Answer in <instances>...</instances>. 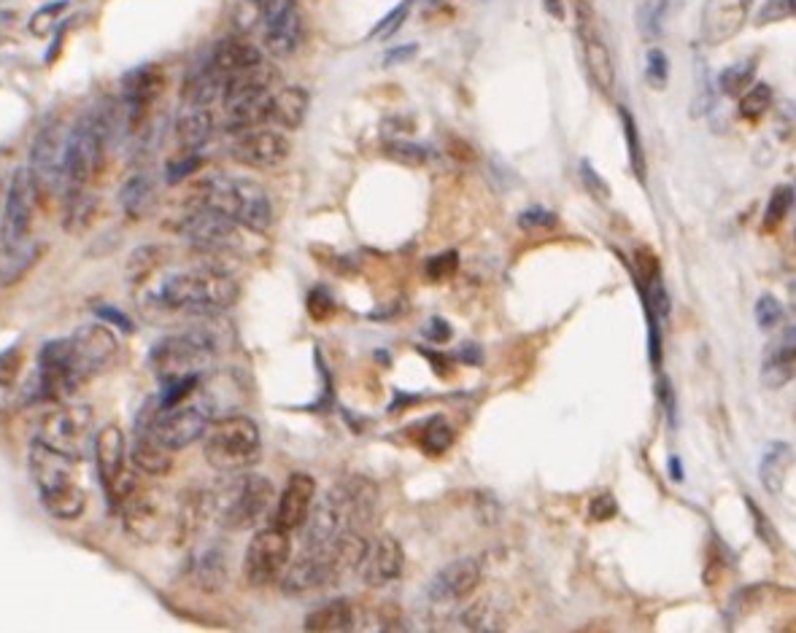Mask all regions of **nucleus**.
I'll use <instances>...</instances> for the list:
<instances>
[{
    "mask_svg": "<svg viewBox=\"0 0 796 633\" xmlns=\"http://www.w3.org/2000/svg\"><path fill=\"white\" fill-rule=\"evenodd\" d=\"M292 561V539L289 531L278 529V526H268L251 537L249 548H246L243 559V574L249 585L262 588V585L278 583L284 568Z\"/></svg>",
    "mask_w": 796,
    "mask_h": 633,
    "instance_id": "nucleus-10",
    "label": "nucleus"
},
{
    "mask_svg": "<svg viewBox=\"0 0 796 633\" xmlns=\"http://www.w3.org/2000/svg\"><path fill=\"white\" fill-rule=\"evenodd\" d=\"M303 629L311 633H346L354 631V607L349 599H332L311 609L303 620Z\"/></svg>",
    "mask_w": 796,
    "mask_h": 633,
    "instance_id": "nucleus-31",
    "label": "nucleus"
},
{
    "mask_svg": "<svg viewBox=\"0 0 796 633\" xmlns=\"http://www.w3.org/2000/svg\"><path fill=\"white\" fill-rule=\"evenodd\" d=\"M424 334H427V337H430L432 343H435V345L448 343V339H451V326H448L446 321H443V319H432L430 324L424 326Z\"/></svg>",
    "mask_w": 796,
    "mask_h": 633,
    "instance_id": "nucleus-56",
    "label": "nucleus"
},
{
    "mask_svg": "<svg viewBox=\"0 0 796 633\" xmlns=\"http://www.w3.org/2000/svg\"><path fill=\"white\" fill-rule=\"evenodd\" d=\"M618 116H622V127H624V138H626V149H629V165L635 170L637 181L646 184V151H643V140H640V130H637V122L632 116V111L626 105H618Z\"/></svg>",
    "mask_w": 796,
    "mask_h": 633,
    "instance_id": "nucleus-37",
    "label": "nucleus"
},
{
    "mask_svg": "<svg viewBox=\"0 0 796 633\" xmlns=\"http://www.w3.org/2000/svg\"><path fill=\"white\" fill-rule=\"evenodd\" d=\"M670 9H672L670 0H640L635 11L637 33H640L646 41H657L661 31H664Z\"/></svg>",
    "mask_w": 796,
    "mask_h": 633,
    "instance_id": "nucleus-34",
    "label": "nucleus"
},
{
    "mask_svg": "<svg viewBox=\"0 0 796 633\" xmlns=\"http://www.w3.org/2000/svg\"><path fill=\"white\" fill-rule=\"evenodd\" d=\"M757 321L762 330H777L783 324V304L772 295H764L757 300Z\"/></svg>",
    "mask_w": 796,
    "mask_h": 633,
    "instance_id": "nucleus-46",
    "label": "nucleus"
},
{
    "mask_svg": "<svg viewBox=\"0 0 796 633\" xmlns=\"http://www.w3.org/2000/svg\"><path fill=\"white\" fill-rule=\"evenodd\" d=\"M276 502L273 483L262 474H238L216 496V520L227 531L257 529Z\"/></svg>",
    "mask_w": 796,
    "mask_h": 633,
    "instance_id": "nucleus-6",
    "label": "nucleus"
},
{
    "mask_svg": "<svg viewBox=\"0 0 796 633\" xmlns=\"http://www.w3.org/2000/svg\"><path fill=\"white\" fill-rule=\"evenodd\" d=\"M292 154V140L284 133L257 127V130L238 135L232 146V160L241 162L246 168L271 170L284 165Z\"/></svg>",
    "mask_w": 796,
    "mask_h": 633,
    "instance_id": "nucleus-16",
    "label": "nucleus"
},
{
    "mask_svg": "<svg viewBox=\"0 0 796 633\" xmlns=\"http://www.w3.org/2000/svg\"><path fill=\"white\" fill-rule=\"evenodd\" d=\"M456 269H459V256H456V251H446V254L441 256H432V260L427 262L424 273L427 278L435 280V284H443V280H448Z\"/></svg>",
    "mask_w": 796,
    "mask_h": 633,
    "instance_id": "nucleus-45",
    "label": "nucleus"
},
{
    "mask_svg": "<svg viewBox=\"0 0 796 633\" xmlns=\"http://www.w3.org/2000/svg\"><path fill=\"white\" fill-rule=\"evenodd\" d=\"M316 502V480L308 472H292L281 491L276 509H273V526L284 531L303 529Z\"/></svg>",
    "mask_w": 796,
    "mask_h": 633,
    "instance_id": "nucleus-19",
    "label": "nucleus"
},
{
    "mask_svg": "<svg viewBox=\"0 0 796 633\" xmlns=\"http://www.w3.org/2000/svg\"><path fill=\"white\" fill-rule=\"evenodd\" d=\"M376 502H378V488L367 477H360V474L332 485V488L327 491V496H321V499L314 504L311 513H308V520L303 523V531H306V548L332 542L338 533L349 529L360 531V526L371 520L373 509H376Z\"/></svg>",
    "mask_w": 796,
    "mask_h": 633,
    "instance_id": "nucleus-2",
    "label": "nucleus"
},
{
    "mask_svg": "<svg viewBox=\"0 0 796 633\" xmlns=\"http://www.w3.org/2000/svg\"><path fill=\"white\" fill-rule=\"evenodd\" d=\"M308 103H311V97L303 87H281L265 101V111H262L265 125L281 127V130H297L306 119Z\"/></svg>",
    "mask_w": 796,
    "mask_h": 633,
    "instance_id": "nucleus-24",
    "label": "nucleus"
},
{
    "mask_svg": "<svg viewBox=\"0 0 796 633\" xmlns=\"http://www.w3.org/2000/svg\"><path fill=\"white\" fill-rule=\"evenodd\" d=\"M197 205L216 210L249 232H268L273 225V203L262 184L241 175H211L197 189Z\"/></svg>",
    "mask_w": 796,
    "mask_h": 633,
    "instance_id": "nucleus-3",
    "label": "nucleus"
},
{
    "mask_svg": "<svg viewBox=\"0 0 796 633\" xmlns=\"http://www.w3.org/2000/svg\"><path fill=\"white\" fill-rule=\"evenodd\" d=\"M84 383L70 350V339H52L44 343L38 354V394L41 400H68Z\"/></svg>",
    "mask_w": 796,
    "mask_h": 633,
    "instance_id": "nucleus-12",
    "label": "nucleus"
},
{
    "mask_svg": "<svg viewBox=\"0 0 796 633\" xmlns=\"http://www.w3.org/2000/svg\"><path fill=\"white\" fill-rule=\"evenodd\" d=\"M208 424H211V410L206 402H195V404L181 402L173 404V407H157L144 429L149 431L162 448L175 453V450H184L190 448V445H195L197 439H203Z\"/></svg>",
    "mask_w": 796,
    "mask_h": 633,
    "instance_id": "nucleus-9",
    "label": "nucleus"
},
{
    "mask_svg": "<svg viewBox=\"0 0 796 633\" xmlns=\"http://www.w3.org/2000/svg\"><path fill=\"white\" fill-rule=\"evenodd\" d=\"M66 127L52 119L41 127L38 138H35L27 170H31L38 197L55 195L60 186H66Z\"/></svg>",
    "mask_w": 796,
    "mask_h": 633,
    "instance_id": "nucleus-11",
    "label": "nucleus"
},
{
    "mask_svg": "<svg viewBox=\"0 0 796 633\" xmlns=\"http://www.w3.org/2000/svg\"><path fill=\"white\" fill-rule=\"evenodd\" d=\"M646 76H648V84L657 87V90H664V87H667V76H670V62H667V55L661 49H657V46L648 51Z\"/></svg>",
    "mask_w": 796,
    "mask_h": 633,
    "instance_id": "nucleus-48",
    "label": "nucleus"
},
{
    "mask_svg": "<svg viewBox=\"0 0 796 633\" xmlns=\"http://www.w3.org/2000/svg\"><path fill=\"white\" fill-rule=\"evenodd\" d=\"M543 9H546L554 20H565V0H543Z\"/></svg>",
    "mask_w": 796,
    "mask_h": 633,
    "instance_id": "nucleus-58",
    "label": "nucleus"
},
{
    "mask_svg": "<svg viewBox=\"0 0 796 633\" xmlns=\"http://www.w3.org/2000/svg\"><path fill=\"white\" fill-rule=\"evenodd\" d=\"M753 79H757V62H735V66L721 70V76H718V90L727 97H740L753 84Z\"/></svg>",
    "mask_w": 796,
    "mask_h": 633,
    "instance_id": "nucleus-39",
    "label": "nucleus"
},
{
    "mask_svg": "<svg viewBox=\"0 0 796 633\" xmlns=\"http://www.w3.org/2000/svg\"><path fill=\"white\" fill-rule=\"evenodd\" d=\"M478 583H481V561L476 559L451 561V564L443 566L441 572L435 574V579L430 583V599L441 603L465 601L476 594Z\"/></svg>",
    "mask_w": 796,
    "mask_h": 633,
    "instance_id": "nucleus-20",
    "label": "nucleus"
},
{
    "mask_svg": "<svg viewBox=\"0 0 796 633\" xmlns=\"http://www.w3.org/2000/svg\"><path fill=\"white\" fill-rule=\"evenodd\" d=\"M753 0H705L700 35L707 46H724L746 27Z\"/></svg>",
    "mask_w": 796,
    "mask_h": 633,
    "instance_id": "nucleus-17",
    "label": "nucleus"
},
{
    "mask_svg": "<svg viewBox=\"0 0 796 633\" xmlns=\"http://www.w3.org/2000/svg\"><path fill=\"white\" fill-rule=\"evenodd\" d=\"M92 453H95L98 474H101L105 488H114L116 483L125 474V459H127V445L125 434H122L120 426L109 424L103 429L95 431V439H92Z\"/></svg>",
    "mask_w": 796,
    "mask_h": 633,
    "instance_id": "nucleus-23",
    "label": "nucleus"
},
{
    "mask_svg": "<svg viewBox=\"0 0 796 633\" xmlns=\"http://www.w3.org/2000/svg\"><path fill=\"white\" fill-rule=\"evenodd\" d=\"M27 467H31V477L38 488L41 507L57 520H76L81 518L87 507V494L73 477V461L66 456L55 453L46 448L44 442L31 445V456H27Z\"/></svg>",
    "mask_w": 796,
    "mask_h": 633,
    "instance_id": "nucleus-4",
    "label": "nucleus"
},
{
    "mask_svg": "<svg viewBox=\"0 0 796 633\" xmlns=\"http://www.w3.org/2000/svg\"><path fill=\"white\" fill-rule=\"evenodd\" d=\"M303 38H306V16L300 9L286 11L265 25V49L273 57H292L303 46Z\"/></svg>",
    "mask_w": 796,
    "mask_h": 633,
    "instance_id": "nucleus-26",
    "label": "nucleus"
},
{
    "mask_svg": "<svg viewBox=\"0 0 796 633\" xmlns=\"http://www.w3.org/2000/svg\"><path fill=\"white\" fill-rule=\"evenodd\" d=\"M402 568H406V550H402L400 539L384 533L376 542L367 544V553L356 572H360L367 588H384V585L400 579Z\"/></svg>",
    "mask_w": 796,
    "mask_h": 633,
    "instance_id": "nucleus-18",
    "label": "nucleus"
},
{
    "mask_svg": "<svg viewBox=\"0 0 796 633\" xmlns=\"http://www.w3.org/2000/svg\"><path fill=\"white\" fill-rule=\"evenodd\" d=\"M214 111L208 105H186L181 108L179 119H175V138L184 151H201L214 135Z\"/></svg>",
    "mask_w": 796,
    "mask_h": 633,
    "instance_id": "nucleus-27",
    "label": "nucleus"
},
{
    "mask_svg": "<svg viewBox=\"0 0 796 633\" xmlns=\"http://www.w3.org/2000/svg\"><path fill=\"white\" fill-rule=\"evenodd\" d=\"M109 119L103 114H84L66 135V186L84 189L105 162Z\"/></svg>",
    "mask_w": 796,
    "mask_h": 633,
    "instance_id": "nucleus-7",
    "label": "nucleus"
},
{
    "mask_svg": "<svg viewBox=\"0 0 796 633\" xmlns=\"http://www.w3.org/2000/svg\"><path fill=\"white\" fill-rule=\"evenodd\" d=\"M195 577L201 583V588L206 590H221L227 583V555L221 550L211 548L197 559L195 564Z\"/></svg>",
    "mask_w": 796,
    "mask_h": 633,
    "instance_id": "nucleus-35",
    "label": "nucleus"
},
{
    "mask_svg": "<svg viewBox=\"0 0 796 633\" xmlns=\"http://www.w3.org/2000/svg\"><path fill=\"white\" fill-rule=\"evenodd\" d=\"M556 214L546 208H530L519 216V227L524 230H548V227H556Z\"/></svg>",
    "mask_w": 796,
    "mask_h": 633,
    "instance_id": "nucleus-51",
    "label": "nucleus"
},
{
    "mask_svg": "<svg viewBox=\"0 0 796 633\" xmlns=\"http://www.w3.org/2000/svg\"><path fill=\"white\" fill-rule=\"evenodd\" d=\"M232 22H236L238 33H251L254 27H262V22H265V5H262V0H241Z\"/></svg>",
    "mask_w": 796,
    "mask_h": 633,
    "instance_id": "nucleus-42",
    "label": "nucleus"
},
{
    "mask_svg": "<svg viewBox=\"0 0 796 633\" xmlns=\"http://www.w3.org/2000/svg\"><path fill=\"white\" fill-rule=\"evenodd\" d=\"M416 51H419V46H416V44L397 46V49L386 51L384 62H386V66H402V62H408V60H411V57H416Z\"/></svg>",
    "mask_w": 796,
    "mask_h": 633,
    "instance_id": "nucleus-57",
    "label": "nucleus"
},
{
    "mask_svg": "<svg viewBox=\"0 0 796 633\" xmlns=\"http://www.w3.org/2000/svg\"><path fill=\"white\" fill-rule=\"evenodd\" d=\"M581 181L587 184V189L591 192V195L600 197V200H607V197H611V186L602 181V175L596 173V170L591 168V162H587V160L581 162Z\"/></svg>",
    "mask_w": 796,
    "mask_h": 633,
    "instance_id": "nucleus-54",
    "label": "nucleus"
},
{
    "mask_svg": "<svg viewBox=\"0 0 796 633\" xmlns=\"http://www.w3.org/2000/svg\"><path fill=\"white\" fill-rule=\"evenodd\" d=\"M456 434H454V426L448 424L446 418H430L424 424V429H421L419 434V448L424 450L427 456H443L446 450L454 445Z\"/></svg>",
    "mask_w": 796,
    "mask_h": 633,
    "instance_id": "nucleus-36",
    "label": "nucleus"
},
{
    "mask_svg": "<svg viewBox=\"0 0 796 633\" xmlns=\"http://www.w3.org/2000/svg\"><path fill=\"white\" fill-rule=\"evenodd\" d=\"M306 308H308V315H311L314 321L325 324V321H330L332 315H336L338 304H336V297H332L325 286H316V289H311V295H308Z\"/></svg>",
    "mask_w": 796,
    "mask_h": 633,
    "instance_id": "nucleus-43",
    "label": "nucleus"
},
{
    "mask_svg": "<svg viewBox=\"0 0 796 633\" xmlns=\"http://www.w3.org/2000/svg\"><path fill=\"white\" fill-rule=\"evenodd\" d=\"M197 168H201V157H197V151H186L184 160L173 162L171 168H168V181H181L186 179L190 173H197Z\"/></svg>",
    "mask_w": 796,
    "mask_h": 633,
    "instance_id": "nucleus-55",
    "label": "nucleus"
},
{
    "mask_svg": "<svg viewBox=\"0 0 796 633\" xmlns=\"http://www.w3.org/2000/svg\"><path fill=\"white\" fill-rule=\"evenodd\" d=\"M20 369H22V350L20 348H9L0 354V385H11L16 378H20Z\"/></svg>",
    "mask_w": 796,
    "mask_h": 633,
    "instance_id": "nucleus-50",
    "label": "nucleus"
},
{
    "mask_svg": "<svg viewBox=\"0 0 796 633\" xmlns=\"http://www.w3.org/2000/svg\"><path fill=\"white\" fill-rule=\"evenodd\" d=\"M95 214V197L87 195L84 189H70V203L66 210V227L68 230H84Z\"/></svg>",
    "mask_w": 796,
    "mask_h": 633,
    "instance_id": "nucleus-40",
    "label": "nucleus"
},
{
    "mask_svg": "<svg viewBox=\"0 0 796 633\" xmlns=\"http://www.w3.org/2000/svg\"><path fill=\"white\" fill-rule=\"evenodd\" d=\"M238 295L241 289L221 267H195L162 278L151 291V304L197 319L232 308Z\"/></svg>",
    "mask_w": 796,
    "mask_h": 633,
    "instance_id": "nucleus-1",
    "label": "nucleus"
},
{
    "mask_svg": "<svg viewBox=\"0 0 796 633\" xmlns=\"http://www.w3.org/2000/svg\"><path fill=\"white\" fill-rule=\"evenodd\" d=\"M670 477H675L678 483L683 480V464H681V459H678V456H672V459H670Z\"/></svg>",
    "mask_w": 796,
    "mask_h": 633,
    "instance_id": "nucleus-59",
    "label": "nucleus"
},
{
    "mask_svg": "<svg viewBox=\"0 0 796 633\" xmlns=\"http://www.w3.org/2000/svg\"><path fill=\"white\" fill-rule=\"evenodd\" d=\"M203 60H206V66L214 70V73L221 79V84H225L230 76L260 66L262 51L257 49L254 44L241 38V35H236V38H221L219 44L211 46V51L203 57Z\"/></svg>",
    "mask_w": 796,
    "mask_h": 633,
    "instance_id": "nucleus-22",
    "label": "nucleus"
},
{
    "mask_svg": "<svg viewBox=\"0 0 796 633\" xmlns=\"http://www.w3.org/2000/svg\"><path fill=\"white\" fill-rule=\"evenodd\" d=\"M794 464V448L788 442H772L766 445L762 453V461H759V477H762L764 491L770 496H781L783 488H786L788 472H792Z\"/></svg>",
    "mask_w": 796,
    "mask_h": 633,
    "instance_id": "nucleus-30",
    "label": "nucleus"
},
{
    "mask_svg": "<svg viewBox=\"0 0 796 633\" xmlns=\"http://www.w3.org/2000/svg\"><path fill=\"white\" fill-rule=\"evenodd\" d=\"M179 230L197 251H203V254L225 256L238 245V230H241V227H238L236 221L225 219L221 214H216V210L201 208V205H197V210H192V214L181 221Z\"/></svg>",
    "mask_w": 796,
    "mask_h": 633,
    "instance_id": "nucleus-14",
    "label": "nucleus"
},
{
    "mask_svg": "<svg viewBox=\"0 0 796 633\" xmlns=\"http://www.w3.org/2000/svg\"><path fill=\"white\" fill-rule=\"evenodd\" d=\"M746 504H748V509H751V515H753V526H757L759 537H762L764 542L770 544L772 550L781 548V542H777V531H775V526H772L770 520H766L764 509H762V507H757V504H753V499H746Z\"/></svg>",
    "mask_w": 796,
    "mask_h": 633,
    "instance_id": "nucleus-52",
    "label": "nucleus"
},
{
    "mask_svg": "<svg viewBox=\"0 0 796 633\" xmlns=\"http://www.w3.org/2000/svg\"><path fill=\"white\" fill-rule=\"evenodd\" d=\"M583 62H587L591 84L600 92H605V95H611L613 87H616V66H613V55L607 44L591 27L583 31Z\"/></svg>",
    "mask_w": 796,
    "mask_h": 633,
    "instance_id": "nucleus-29",
    "label": "nucleus"
},
{
    "mask_svg": "<svg viewBox=\"0 0 796 633\" xmlns=\"http://www.w3.org/2000/svg\"><path fill=\"white\" fill-rule=\"evenodd\" d=\"M162 90V73L155 66H140L125 76L122 81V103H125L127 119L130 127H138L144 122L146 111L155 103V97Z\"/></svg>",
    "mask_w": 796,
    "mask_h": 633,
    "instance_id": "nucleus-21",
    "label": "nucleus"
},
{
    "mask_svg": "<svg viewBox=\"0 0 796 633\" xmlns=\"http://www.w3.org/2000/svg\"><path fill=\"white\" fill-rule=\"evenodd\" d=\"M203 456L211 469L221 474H236L260 461V426L249 415H225L208 424L203 434Z\"/></svg>",
    "mask_w": 796,
    "mask_h": 633,
    "instance_id": "nucleus-5",
    "label": "nucleus"
},
{
    "mask_svg": "<svg viewBox=\"0 0 796 633\" xmlns=\"http://www.w3.org/2000/svg\"><path fill=\"white\" fill-rule=\"evenodd\" d=\"M772 101H775V92H772L770 84L764 81H753L746 92L740 95V116L746 122H759L766 111L772 108Z\"/></svg>",
    "mask_w": 796,
    "mask_h": 633,
    "instance_id": "nucleus-38",
    "label": "nucleus"
},
{
    "mask_svg": "<svg viewBox=\"0 0 796 633\" xmlns=\"http://www.w3.org/2000/svg\"><path fill=\"white\" fill-rule=\"evenodd\" d=\"M130 459H133V467H136L138 472L151 474V477L168 474L173 467L171 450L162 448V445L157 442V439L151 437L146 429H140L136 445H133V450H130Z\"/></svg>",
    "mask_w": 796,
    "mask_h": 633,
    "instance_id": "nucleus-32",
    "label": "nucleus"
},
{
    "mask_svg": "<svg viewBox=\"0 0 796 633\" xmlns=\"http://www.w3.org/2000/svg\"><path fill=\"white\" fill-rule=\"evenodd\" d=\"M411 5H413V0H402L400 5H395V9H391L389 14H386L384 20L378 22L376 27H373V31H371L373 38H376V35H384V38H389V35H395L397 31H400V25H402V22H406V16H408V11H411Z\"/></svg>",
    "mask_w": 796,
    "mask_h": 633,
    "instance_id": "nucleus-47",
    "label": "nucleus"
},
{
    "mask_svg": "<svg viewBox=\"0 0 796 633\" xmlns=\"http://www.w3.org/2000/svg\"><path fill=\"white\" fill-rule=\"evenodd\" d=\"M41 256V245L33 238L20 240V243H3L0 240V289L20 284L27 273L35 267Z\"/></svg>",
    "mask_w": 796,
    "mask_h": 633,
    "instance_id": "nucleus-28",
    "label": "nucleus"
},
{
    "mask_svg": "<svg viewBox=\"0 0 796 633\" xmlns=\"http://www.w3.org/2000/svg\"><path fill=\"white\" fill-rule=\"evenodd\" d=\"M792 203H794V186H777L775 192H772L770 197V205H766L764 210V230L772 232L777 230V227L786 221L788 210H792Z\"/></svg>",
    "mask_w": 796,
    "mask_h": 633,
    "instance_id": "nucleus-41",
    "label": "nucleus"
},
{
    "mask_svg": "<svg viewBox=\"0 0 796 633\" xmlns=\"http://www.w3.org/2000/svg\"><path fill=\"white\" fill-rule=\"evenodd\" d=\"M35 203H38V189L33 184L31 170L20 165L11 173L9 189H5L3 221H0V240L3 243H20V240L31 238Z\"/></svg>",
    "mask_w": 796,
    "mask_h": 633,
    "instance_id": "nucleus-13",
    "label": "nucleus"
},
{
    "mask_svg": "<svg viewBox=\"0 0 796 633\" xmlns=\"http://www.w3.org/2000/svg\"><path fill=\"white\" fill-rule=\"evenodd\" d=\"M35 439L76 464V461L87 459V453L92 448V439H95V413H92L90 404H62V407L52 410V413H46L41 418Z\"/></svg>",
    "mask_w": 796,
    "mask_h": 633,
    "instance_id": "nucleus-8",
    "label": "nucleus"
},
{
    "mask_svg": "<svg viewBox=\"0 0 796 633\" xmlns=\"http://www.w3.org/2000/svg\"><path fill=\"white\" fill-rule=\"evenodd\" d=\"M616 515H618V502L611 491L596 494L594 499L589 502V518L594 520V523H607V520H613Z\"/></svg>",
    "mask_w": 796,
    "mask_h": 633,
    "instance_id": "nucleus-49",
    "label": "nucleus"
},
{
    "mask_svg": "<svg viewBox=\"0 0 796 633\" xmlns=\"http://www.w3.org/2000/svg\"><path fill=\"white\" fill-rule=\"evenodd\" d=\"M796 367V337L794 330L788 326L775 343L766 345L764 361H762V380L766 389H783L792 383Z\"/></svg>",
    "mask_w": 796,
    "mask_h": 633,
    "instance_id": "nucleus-25",
    "label": "nucleus"
},
{
    "mask_svg": "<svg viewBox=\"0 0 796 633\" xmlns=\"http://www.w3.org/2000/svg\"><path fill=\"white\" fill-rule=\"evenodd\" d=\"M389 157H395V160L402 162V165H421L427 154L421 146L406 143V140H395V143H389Z\"/></svg>",
    "mask_w": 796,
    "mask_h": 633,
    "instance_id": "nucleus-53",
    "label": "nucleus"
},
{
    "mask_svg": "<svg viewBox=\"0 0 796 633\" xmlns=\"http://www.w3.org/2000/svg\"><path fill=\"white\" fill-rule=\"evenodd\" d=\"M796 11V0H764V5L757 14V25H777L788 22Z\"/></svg>",
    "mask_w": 796,
    "mask_h": 633,
    "instance_id": "nucleus-44",
    "label": "nucleus"
},
{
    "mask_svg": "<svg viewBox=\"0 0 796 633\" xmlns=\"http://www.w3.org/2000/svg\"><path fill=\"white\" fill-rule=\"evenodd\" d=\"M122 208L130 219H144L149 214L151 203H155V186L146 175H133L125 186H122Z\"/></svg>",
    "mask_w": 796,
    "mask_h": 633,
    "instance_id": "nucleus-33",
    "label": "nucleus"
},
{
    "mask_svg": "<svg viewBox=\"0 0 796 633\" xmlns=\"http://www.w3.org/2000/svg\"><path fill=\"white\" fill-rule=\"evenodd\" d=\"M70 350L84 380L114 367L120 359V339L105 324H84L70 337Z\"/></svg>",
    "mask_w": 796,
    "mask_h": 633,
    "instance_id": "nucleus-15",
    "label": "nucleus"
}]
</instances>
